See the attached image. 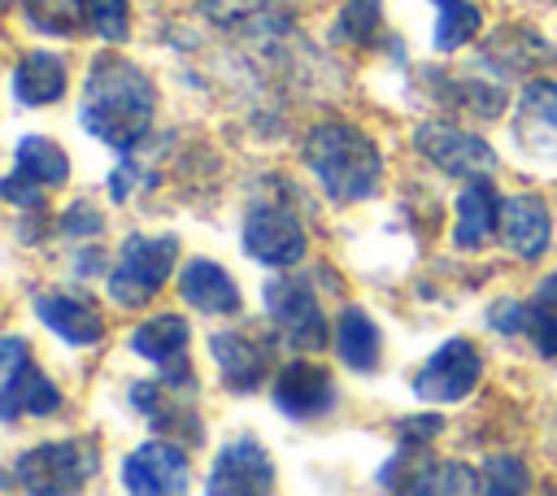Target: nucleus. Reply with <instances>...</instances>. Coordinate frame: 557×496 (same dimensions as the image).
I'll return each instance as SVG.
<instances>
[{
    "mask_svg": "<svg viewBox=\"0 0 557 496\" xmlns=\"http://www.w3.org/2000/svg\"><path fill=\"white\" fill-rule=\"evenodd\" d=\"M157 113V87L152 78L126 61V57H96L83 83V100H78V122L87 126V135L104 139L117 152H131Z\"/></svg>",
    "mask_w": 557,
    "mask_h": 496,
    "instance_id": "obj_1",
    "label": "nucleus"
},
{
    "mask_svg": "<svg viewBox=\"0 0 557 496\" xmlns=\"http://www.w3.org/2000/svg\"><path fill=\"white\" fill-rule=\"evenodd\" d=\"M305 161L318 174L322 191L339 204L370 200L383 183V157L374 139L352 122H318L305 135Z\"/></svg>",
    "mask_w": 557,
    "mask_h": 496,
    "instance_id": "obj_2",
    "label": "nucleus"
},
{
    "mask_svg": "<svg viewBox=\"0 0 557 496\" xmlns=\"http://www.w3.org/2000/svg\"><path fill=\"white\" fill-rule=\"evenodd\" d=\"M178 261V239L174 235H126L117 248V265L109 270V300L117 305H144L152 300L165 278L174 274Z\"/></svg>",
    "mask_w": 557,
    "mask_h": 496,
    "instance_id": "obj_3",
    "label": "nucleus"
},
{
    "mask_svg": "<svg viewBox=\"0 0 557 496\" xmlns=\"http://www.w3.org/2000/svg\"><path fill=\"white\" fill-rule=\"evenodd\" d=\"M96 474V448L91 439H48L26 448L13 461V479L22 492H39V496H61V492H78L87 479Z\"/></svg>",
    "mask_w": 557,
    "mask_h": 496,
    "instance_id": "obj_4",
    "label": "nucleus"
},
{
    "mask_svg": "<svg viewBox=\"0 0 557 496\" xmlns=\"http://www.w3.org/2000/svg\"><path fill=\"white\" fill-rule=\"evenodd\" d=\"M239 244H244V252L252 261L274 265V270H287V265L305 261V252H309L305 222L283 200H257V204H248L244 226H239Z\"/></svg>",
    "mask_w": 557,
    "mask_h": 496,
    "instance_id": "obj_5",
    "label": "nucleus"
},
{
    "mask_svg": "<svg viewBox=\"0 0 557 496\" xmlns=\"http://www.w3.org/2000/svg\"><path fill=\"white\" fill-rule=\"evenodd\" d=\"M57 409H61V392L35 365L26 339L22 335H4V344H0V418L4 422H17L22 413L48 418Z\"/></svg>",
    "mask_w": 557,
    "mask_h": 496,
    "instance_id": "obj_6",
    "label": "nucleus"
},
{
    "mask_svg": "<svg viewBox=\"0 0 557 496\" xmlns=\"http://www.w3.org/2000/svg\"><path fill=\"white\" fill-rule=\"evenodd\" d=\"M479 374H483L479 348H474L470 339L453 335V339H444V344L413 370L409 387H413V396H418L422 405H453V400H461V396L474 392Z\"/></svg>",
    "mask_w": 557,
    "mask_h": 496,
    "instance_id": "obj_7",
    "label": "nucleus"
},
{
    "mask_svg": "<svg viewBox=\"0 0 557 496\" xmlns=\"http://www.w3.org/2000/svg\"><path fill=\"white\" fill-rule=\"evenodd\" d=\"M265 313L274 318L278 326V339H287L296 352H313L331 339L326 331V318H322V305H318V292L305 283V278H270L265 283Z\"/></svg>",
    "mask_w": 557,
    "mask_h": 496,
    "instance_id": "obj_8",
    "label": "nucleus"
},
{
    "mask_svg": "<svg viewBox=\"0 0 557 496\" xmlns=\"http://www.w3.org/2000/svg\"><path fill=\"white\" fill-rule=\"evenodd\" d=\"M413 148L444 174L453 178H479L496 170V152L487 139L453 126V122H418L413 126Z\"/></svg>",
    "mask_w": 557,
    "mask_h": 496,
    "instance_id": "obj_9",
    "label": "nucleus"
},
{
    "mask_svg": "<svg viewBox=\"0 0 557 496\" xmlns=\"http://www.w3.org/2000/svg\"><path fill=\"white\" fill-rule=\"evenodd\" d=\"M274 483H278L274 457L252 435H235L231 444L218 448L209 479H205V492H213V496H265V492H274Z\"/></svg>",
    "mask_w": 557,
    "mask_h": 496,
    "instance_id": "obj_10",
    "label": "nucleus"
},
{
    "mask_svg": "<svg viewBox=\"0 0 557 496\" xmlns=\"http://www.w3.org/2000/svg\"><path fill=\"white\" fill-rule=\"evenodd\" d=\"M487 326L509 339H531L540 357H557V274H548L531 300H496L487 309Z\"/></svg>",
    "mask_w": 557,
    "mask_h": 496,
    "instance_id": "obj_11",
    "label": "nucleus"
},
{
    "mask_svg": "<svg viewBox=\"0 0 557 496\" xmlns=\"http://www.w3.org/2000/svg\"><path fill=\"white\" fill-rule=\"evenodd\" d=\"M70 178V157L48 135H26L17 144L13 170L4 174V200L17 209H35L44 200V187H61Z\"/></svg>",
    "mask_w": 557,
    "mask_h": 496,
    "instance_id": "obj_12",
    "label": "nucleus"
},
{
    "mask_svg": "<svg viewBox=\"0 0 557 496\" xmlns=\"http://www.w3.org/2000/svg\"><path fill=\"white\" fill-rule=\"evenodd\" d=\"M187 483H191V461L170 439H148L135 452H126V461H122V487L126 492L170 496V492H187Z\"/></svg>",
    "mask_w": 557,
    "mask_h": 496,
    "instance_id": "obj_13",
    "label": "nucleus"
},
{
    "mask_svg": "<svg viewBox=\"0 0 557 496\" xmlns=\"http://www.w3.org/2000/svg\"><path fill=\"white\" fill-rule=\"evenodd\" d=\"M35 318L65 344L74 348H91L104 339V313L96 309V300L78 296V292H39L30 296Z\"/></svg>",
    "mask_w": 557,
    "mask_h": 496,
    "instance_id": "obj_14",
    "label": "nucleus"
},
{
    "mask_svg": "<svg viewBox=\"0 0 557 496\" xmlns=\"http://www.w3.org/2000/svg\"><path fill=\"white\" fill-rule=\"evenodd\" d=\"M513 139L540 161L557 157V83L553 78H531L522 87L518 113H513Z\"/></svg>",
    "mask_w": 557,
    "mask_h": 496,
    "instance_id": "obj_15",
    "label": "nucleus"
},
{
    "mask_svg": "<svg viewBox=\"0 0 557 496\" xmlns=\"http://www.w3.org/2000/svg\"><path fill=\"white\" fill-rule=\"evenodd\" d=\"M209 352L218 361V374L231 392H257L265 370H270V357H274V344L257 339V335H244V331H213L209 335Z\"/></svg>",
    "mask_w": 557,
    "mask_h": 496,
    "instance_id": "obj_16",
    "label": "nucleus"
},
{
    "mask_svg": "<svg viewBox=\"0 0 557 496\" xmlns=\"http://www.w3.org/2000/svg\"><path fill=\"white\" fill-rule=\"evenodd\" d=\"M274 405H278V413H287L296 422L322 418L335 405V383L313 361H287L274 379Z\"/></svg>",
    "mask_w": 557,
    "mask_h": 496,
    "instance_id": "obj_17",
    "label": "nucleus"
},
{
    "mask_svg": "<svg viewBox=\"0 0 557 496\" xmlns=\"http://www.w3.org/2000/svg\"><path fill=\"white\" fill-rule=\"evenodd\" d=\"M500 244L522 257V261H535L544 257L548 239H553V218H548V204L531 191H518V196H505L500 200Z\"/></svg>",
    "mask_w": 557,
    "mask_h": 496,
    "instance_id": "obj_18",
    "label": "nucleus"
},
{
    "mask_svg": "<svg viewBox=\"0 0 557 496\" xmlns=\"http://www.w3.org/2000/svg\"><path fill=\"white\" fill-rule=\"evenodd\" d=\"M500 200L492 187V174L466 178L461 196H457V222H453V244L461 252H479L487 248V239L500 231Z\"/></svg>",
    "mask_w": 557,
    "mask_h": 496,
    "instance_id": "obj_19",
    "label": "nucleus"
},
{
    "mask_svg": "<svg viewBox=\"0 0 557 496\" xmlns=\"http://www.w3.org/2000/svg\"><path fill=\"white\" fill-rule=\"evenodd\" d=\"M187 339H191V331H187L183 313H157V318H148L131 331V352L161 365L165 379H174V374L191 379L187 374Z\"/></svg>",
    "mask_w": 557,
    "mask_h": 496,
    "instance_id": "obj_20",
    "label": "nucleus"
},
{
    "mask_svg": "<svg viewBox=\"0 0 557 496\" xmlns=\"http://www.w3.org/2000/svg\"><path fill=\"white\" fill-rule=\"evenodd\" d=\"M178 292H183V300H187L191 309H200V313H209V318H226V313L239 309V287H235V278H231L218 261H209V257H196V261L183 265Z\"/></svg>",
    "mask_w": 557,
    "mask_h": 496,
    "instance_id": "obj_21",
    "label": "nucleus"
},
{
    "mask_svg": "<svg viewBox=\"0 0 557 496\" xmlns=\"http://www.w3.org/2000/svg\"><path fill=\"white\" fill-rule=\"evenodd\" d=\"M331 339H335V357H339L348 370H357V374H370V370L379 365V357H383L379 326H374L370 313L357 309V305H344V309H339Z\"/></svg>",
    "mask_w": 557,
    "mask_h": 496,
    "instance_id": "obj_22",
    "label": "nucleus"
},
{
    "mask_svg": "<svg viewBox=\"0 0 557 496\" xmlns=\"http://www.w3.org/2000/svg\"><path fill=\"white\" fill-rule=\"evenodd\" d=\"M13 91L22 104H52L61 100L65 91V61L48 48H35L26 52L17 65H13Z\"/></svg>",
    "mask_w": 557,
    "mask_h": 496,
    "instance_id": "obj_23",
    "label": "nucleus"
},
{
    "mask_svg": "<svg viewBox=\"0 0 557 496\" xmlns=\"http://www.w3.org/2000/svg\"><path fill=\"white\" fill-rule=\"evenodd\" d=\"M435 466H440V461H435L422 444H400V448L379 466V487H392V492H431Z\"/></svg>",
    "mask_w": 557,
    "mask_h": 496,
    "instance_id": "obj_24",
    "label": "nucleus"
},
{
    "mask_svg": "<svg viewBox=\"0 0 557 496\" xmlns=\"http://www.w3.org/2000/svg\"><path fill=\"white\" fill-rule=\"evenodd\" d=\"M483 26V9L470 0H440V22H435V48L457 52L466 48Z\"/></svg>",
    "mask_w": 557,
    "mask_h": 496,
    "instance_id": "obj_25",
    "label": "nucleus"
},
{
    "mask_svg": "<svg viewBox=\"0 0 557 496\" xmlns=\"http://www.w3.org/2000/svg\"><path fill=\"white\" fill-rule=\"evenodd\" d=\"M78 17L104 44H122L131 35V4L126 0H78Z\"/></svg>",
    "mask_w": 557,
    "mask_h": 496,
    "instance_id": "obj_26",
    "label": "nucleus"
},
{
    "mask_svg": "<svg viewBox=\"0 0 557 496\" xmlns=\"http://www.w3.org/2000/svg\"><path fill=\"white\" fill-rule=\"evenodd\" d=\"M479 483H483V492H492V496H518V492L531 487V470H527V461L513 457V452H492V457L483 461V470H479Z\"/></svg>",
    "mask_w": 557,
    "mask_h": 496,
    "instance_id": "obj_27",
    "label": "nucleus"
},
{
    "mask_svg": "<svg viewBox=\"0 0 557 496\" xmlns=\"http://www.w3.org/2000/svg\"><path fill=\"white\" fill-rule=\"evenodd\" d=\"M383 26V0H348L344 13H339V39L348 44H370Z\"/></svg>",
    "mask_w": 557,
    "mask_h": 496,
    "instance_id": "obj_28",
    "label": "nucleus"
},
{
    "mask_svg": "<svg viewBox=\"0 0 557 496\" xmlns=\"http://www.w3.org/2000/svg\"><path fill=\"white\" fill-rule=\"evenodd\" d=\"M196 4L213 26H239L265 9V0H196Z\"/></svg>",
    "mask_w": 557,
    "mask_h": 496,
    "instance_id": "obj_29",
    "label": "nucleus"
},
{
    "mask_svg": "<svg viewBox=\"0 0 557 496\" xmlns=\"http://www.w3.org/2000/svg\"><path fill=\"white\" fill-rule=\"evenodd\" d=\"M483 483H479V474L470 470V466H461V461H440L435 466V479H431V492H479Z\"/></svg>",
    "mask_w": 557,
    "mask_h": 496,
    "instance_id": "obj_30",
    "label": "nucleus"
},
{
    "mask_svg": "<svg viewBox=\"0 0 557 496\" xmlns=\"http://www.w3.org/2000/svg\"><path fill=\"white\" fill-rule=\"evenodd\" d=\"M96 231H104L100 213H96L87 200H78V204L65 213V235H96Z\"/></svg>",
    "mask_w": 557,
    "mask_h": 496,
    "instance_id": "obj_31",
    "label": "nucleus"
},
{
    "mask_svg": "<svg viewBox=\"0 0 557 496\" xmlns=\"http://www.w3.org/2000/svg\"><path fill=\"white\" fill-rule=\"evenodd\" d=\"M135 183H139V165H135L131 157H122V161H117V170L109 174V196L122 204V200L131 196V187H135Z\"/></svg>",
    "mask_w": 557,
    "mask_h": 496,
    "instance_id": "obj_32",
    "label": "nucleus"
},
{
    "mask_svg": "<svg viewBox=\"0 0 557 496\" xmlns=\"http://www.w3.org/2000/svg\"><path fill=\"white\" fill-rule=\"evenodd\" d=\"M435 431H444V418H405L396 426L400 444H426V435H435Z\"/></svg>",
    "mask_w": 557,
    "mask_h": 496,
    "instance_id": "obj_33",
    "label": "nucleus"
}]
</instances>
